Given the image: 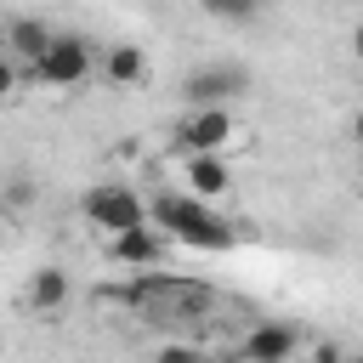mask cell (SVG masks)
Here are the masks:
<instances>
[{"label":"cell","mask_w":363,"mask_h":363,"mask_svg":"<svg viewBox=\"0 0 363 363\" xmlns=\"http://www.w3.org/2000/svg\"><path fill=\"white\" fill-rule=\"evenodd\" d=\"M210 363H238V357H233V352H221V357H210Z\"/></svg>","instance_id":"obj_17"},{"label":"cell","mask_w":363,"mask_h":363,"mask_svg":"<svg viewBox=\"0 0 363 363\" xmlns=\"http://www.w3.org/2000/svg\"><path fill=\"white\" fill-rule=\"evenodd\" d=\"M244 91H250V68H244V62H204V68H193V74L182 79L187 108H227V102L244 96Z\"/></svg>","instance_id":"obj_5"},{"label":"cell","mask_w":363,"mask_h":363,"mask_svg":"<svg viewBox=\"0 0 363 363\" xmlns=\"http://www.w3.org/2000/svg\"><path fill=\"white\" fill-rule=\"evenodd\" d=\"M68 295H74V278H68L62 267H40V272L28 278V306H34L40 318H57V312L68 306Z\"/></svg>","instance_id":"obj_10"},{"label":"cell","mask_w":363,"mask_h":363,"mask_svg":"<svg viewBox=\"0 0 363 363\" xmlns=\"http://www.w3.org/2000/svg\"><path fill=\"white\" fill-rule=\"evenodd\" d=\"M34 204V182L28 176H6L0 182V210H28Z\"/></svg>","instance_id":"obj_13"},{"label":"cell","mask_w":363,"mask_h":363,"mask_svg":"<svg viewBox=\"0 0 363 363\" xmlns=\"http://www.w3.org/2000/svg\"><path fill=\"white\" fill-rule=\"evenodd\" d=\"M147 204V227L170 244H187V250H210V255H221V250H233L238 244V233L210 210V204H199V199H187V193H176V187H164V193H153V199H142Z\"/></svg>","instance_id":"obj_1"},{"label":"cell","mask_w":363,"mask_h":363,"mask_svg":"<svg viewBox=\"0 0 363 363\" xmlns=\"http://www.w3.org/2000/svg\"><path fill=\"white\" fill-rule=\"evenodd\" d=\"M91 68H96V51H91L85 34H51V45H45L40 62L28 68V79H40V85H51V91H68V85L91 79Z\"/></svg>","instance_id":"obj_2"},{"label":"cell","mask_w":363,"mask_h":363,"mask_svg":"<svg viewBox=\"0 0 363 363\" xmlns=\"http://www.w3.org/2000/svg\"><path fill=\"white\" fill-rule=\"evenodd\" d=\"M346 363H363V357H352V352H346Z\"/></svg>","instance_id":"obj_18"},{"label":"cell","mask_w":363,"mask_h":363,"mask_svg":"<svg viewBox=\"0 0 363 363\" xmlns=\"http://www.w3.org/2000/svg\"><path fill=\"white\" fill-rule=\"evenodd\" d=\"M227 187H233V170H227L221 153H204V159H187V164H182V193H187V199L210 204V199H221Z\"/></svg>","instance_id":"obj_8"},{"label":"cell","mask_w":363,"mask_h":363,"mask_svg":"<svg viewBox=\"0 0 363 363\" xmlns=\"http://www.w3.org/2000/svg\"><path fill=\"white\" fill-rule=\"evenodd\" d=\"M153 363H210V352H204L199 340H182V335H176V340H164V346L153 352Z\"/></svg>","instance_id":"obj_12"},{"label":"cell","mask_w":363,"mask_h":363,"mask_svg":"<svg viewBox=\"0 0 363 363\" xmlns=\"http://www.w3.org/2000/svg\"><path fill=\"white\" fill-rule=\"evenodd\" d=\"M233 136H238V119H233V108H187V113L176 119V147H182L187 159L221 153Z\"/></svg>","instance_id":"obj_4"},{"label":"cell","mask_w":363,"mask_h":363,"mask_svg":"<svg viewBox=\"0 0 363 363\" xmlns=\"http://www.w3.org/2000/svg\"><path fill=\"white\" fill-rule=\"evenodd\" d=\"M306 363H346V352H340V346H335V340H318V346H312V357H306Z\"/></svg>","instance_id":"obj_16"},{"label":"cell","mask_w":363,"mask_h":363,"mask_svg":"<svg viewBox=\"0 0 363 363\" xmlns=\"http://www.w3.org/2000/svg\"><path fill=\"white\" fill-rule=\"evenodd\" d=\"M295 346H301V335H295V323H284V318H267V323H255L244 340H238V363H289L295 357Z\"/></svg>","instance_id":"obj_6"},{"label":"cell","mask_w":363,"mask_h":363,"mask_svg":"<svg viewBox=\"0 0 363 363\" xmlns=\"http://www.w3.org/2000/svg\"><path fill=\"white\" fill-rule=\"evenodd\" d=\"M51 34H57V28H51L45 17H6V23H0V45H6V57L23 62V68L40 62V51L51 45Z\"/></svg>","instance_id":"obj_7"},{"label":"cell","mask_w":363,"mask_h":363,"mask_svg":"<svg viewBox=\"0 0 363 363\" xmlns=\"http://www.w3.org/2000/svg\"><path fill=\"white\" fill-rule=\"evenodd\" d=\"M210 17H216V23H255V17H261V6H250V0H227V6H221V0H216V6H210Z\"/></svg>","instance_id":"obj_14"},{"label":"cell","mask_w":363,"mask_h":363,"mask_svg":"<svg viewBox=\"0 0 363 363\" xmlns=\"http://www.w3.org/2000/svg\"><path fill=\"white\" fill-rule=\"evenodd\" d=\"M17 79H23V68H17V62H11L6 51H0V102H6L11 91H17Z\"/></svg>","instance_id":"obj_15"},{"label":"cell","mask_w":363,"mask_h":363,"mask_svg":"<svg viewBox=\"0 0 363 363\" xmlns=\"http://www.w3.org/2000/svg\"><path fill=\"white\" fill-rule=\"evenodd\" d=\"M164 250H170V244H164L153 227H130V233L108 238V261H119V267H159Z\"/></svg>","instance_id":"obj_9"},{"label":"cell","mask_w":363,"mask_h":363,"mask_svg":"<svg viewBox=\"0 0 363 363\" xmlns=\"http://www.w3.org/2000/svg\"><path fill=\"white\" fill-rule=\"evenodd\" d=\"M0 250H6V227H0Z\"/></svg>","instance_id":"obj_19"},{"label":"cell","mask_w":363,"mask_h":363,"mask_svg":"<svg viewBox=\"0 0 363 363\" xmlns=\"http://www.w3.org/2000/svg\"><path fill=\"white\" fill-rule=\"evenodd\" d=\"M102 79H108V85H142V79H147V51L130 45V40L108 45V51H102Z\"/></svg>","instance_id":"obj_11"},{"label":"cell","mask_w":363,"mask_h":363,"mask_svg":"<svg viewBox=\"0 0 363 363\" xmlns=\"http://www.w3.org/2000/svg\"><path fill=\"white\" fill-rule=\"evenodd\" d=\"M79 210H85V221L102 227L108 238H119V233H130V227H147V204H142V193H130L125 182H96V187L79 199Z\"/></svg>","instance_id":"obj_3"}]
</instances>
